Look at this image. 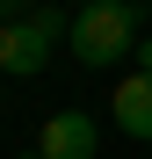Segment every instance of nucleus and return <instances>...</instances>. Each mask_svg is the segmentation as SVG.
Listing matches in <instances>:
<instances>
[{
  "instance_id": "nucleus-1",
  "label": "nucleus",
  "mask_w": 152,
  "mask_h": 159,
  "mask_svg": "<svg viewBox=\"0 0 152 159\" xmlns=\"http://www.w3.org/2000/svg\"><path fill=\"white\" fill-rule=\"evenodd\" d=\"M72 58L80 65H116L123 51L138 43V0H87L72 15Z\"/></svg>"
},
{
  "instance_id": "nucleus-2",
  "label": "nucleus",
  "mask_w": 152,
  "mask_h": 159,
  "mask_svg": "<svg viewBox=\"0 0 152 159\" xmlns=\"http://www.w3.org/2000/svg\"><path fill=\"white\" fill-rule=\"evenodd\" d=\"M44 58H51V36L36 29L29 15H22V22H0V72L36 80V72H44Z\"/></svg>"
},
{
  "instance_id": "nucleus-3",
  "label": "nucleus",
  "mask_w": 152,
  "mask_h": 159,
  "mask_svg": "<svg viewBox=\"0 0 152 159\" xmlns=\"http://www.w3.org/2000/svg\"><path fill=\"white\" fill-rule=\"evenodd\" d=\"M36 145H44V159H94V116H87V109L51 116Z\"/></svg>"
},
{
  "instance_id": "nucleus-4",
  "label": "nucleus",
  "mask_w": 152,
  "mask_h": 159,
  "mask_svg": "<svg viewBox=\"0 0 152 159\" xmlns=\"http://www.w3.org/2000/svg\"><path fill=\"white\" fill-rule=\"evenodd\" d=\"M116 123L152 145V72H131V80L116 87Z\"/></svg>"
},
{
  "instance_id": "nucleus-5",
  "label": "nucleus",
  "mask_w": 152,
  "mask_h": 159,
  "mask_svg": "<svg viewBox=\"0 0 152 159\" xmlns=\"http://www.w3.org/2000/svg\"><path fill=\"white\" fill-rule=\"evenodd\" d=\"M138 72H152V36H145V43H138Z\"/></svg>"
},
{
  "instance_id": "nucleus-6",
  "label": "nucleus",
  "mask_w": 152,
  "mask_h": 159,
  "mask_svg": "<svg viewBox=\"0 0 152 159\" xmlns=\"http://www.w3.org/2000/svg\"><path fill=\"white\" fill-rule=\"evenodd\" d=\"M15 7H22V0H0V22H15ZM22 15H29V7H22Z\"/></svg>"
},
{
  "instance_id": "nucleus-7",
  "label": "nucleus",
  "mask_w": 152,
  "mask_h": 159,
  "mask_svg": "<svg viewBox=\"0 0 152 159\" xmlns=\"http://www.w3.org/2000/svg\"><path fill=\"white\" fill-rule=\"evenodd\" d=\"M15 159H44V145H29V152H15Z\"/></svg>"
},
{
  "instance_id": "nucleus-8",
  "label": "nucleus",
  "mask_w": 152,
  "mask_h": 159,
  "mask_svg": "<svg viewBox=\"0 0 152 159\" xmlns=\"http://www.w3.org/2000/svg\"><path fill=\"white\" fill-rule=\"evenodd\" d=\"M65 7H87V0H65Z\"/></svg>"
}]
</instances>
